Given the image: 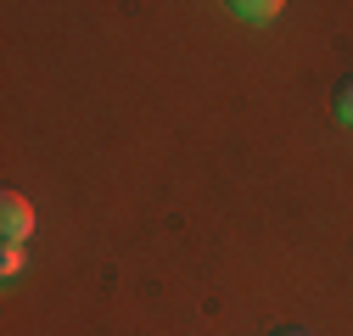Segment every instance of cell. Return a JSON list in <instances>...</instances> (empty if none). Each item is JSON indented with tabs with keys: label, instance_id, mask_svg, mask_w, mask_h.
Listing matches in <instances>:
<instances>
[{
	"label": "cell",
	"instance_id": "4",
	"mask_svg": "<svg viewBox=\"0 0 353 336\" xmlns=\"http://www.w3.org/2000/svg\"><path fill=\"white\" fill-rule=\"evenodd\" d=\"M0 275H6V280H17V275H23V246H12V241L0 246Z\"/></svg>",
	"mask_w": 353,
	"mask_h": 336
},
{
	"label": "cell",
	"instance_id": "5",
	"mask_svg": "<svg viewBox=\"0 0 353 336\" xmlns=\"http://www.w3.org/2000/svg\"><path fill=\"white\" fill-rule=\"evenodd\" d=\"M281 336H297V330H281Z\"/></svg>",
	"mask_w": 353,
	"mask_h": 336
},
{
	"label": "cell",
	"instance_id": "3",
	"mask_svg": "<svg viewBox=\"0 0 353 336\" xmlns=\"http://www.w3.org/2000/svg\"><path fill=\"white\" fill-rule=\"evenodd\" d=\"M331 112H336V123H347V129H353V73L331 90Z\"/></svg>",
	"mask_w": 353,
	"mask_h": 336
},
{
	"label": "cell",
	"instance_id": "2",
	"mask_svg": "<svg viewBox=\"0 0 353 336\" xmlns=\"http://www.w3.org/2000/svg\"><path fill=\"white\" fill-rule=\"evenodd\" d=\"M241 23H275L286 6H281V0H236V6H230Z\"/></svg>",
	"mask_w": 353,
	"mask_h": 336
},
{
	"label": "cell",
	"instance_id": "1",
	"mask_svg": "<svg viewBox=\"0 0 353 336\" xmlns=\"http://www.w3.org/2000/svg\"><path fill=\"white\" fill-rule=\"evenodd\" d=\"M0 235H6L12 246H23V241L34 235V202H28L23 191H6V196H0Z\"/></svg>",
	"mask_w": 353,
	"mask_h": 336
}]
</instances>
